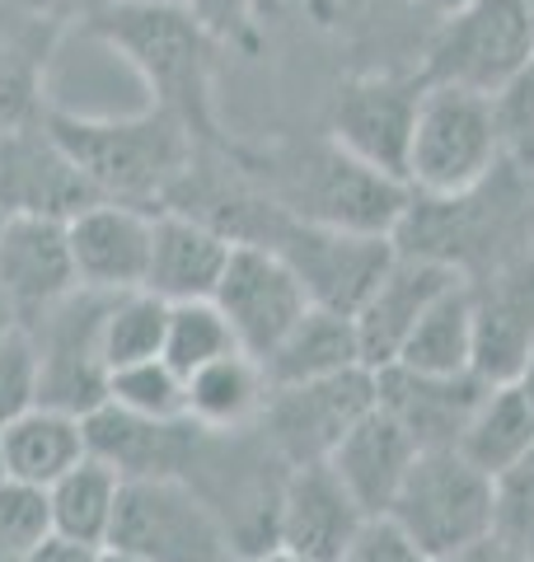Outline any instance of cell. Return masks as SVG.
Listing matches in <instances>:
<instances>
[{
	"label": "cell",
	"instance_id": "1",
	"mask_svg": "<svg viewBox=\"0 0 534 562\" xmlns=\"http://www.w3.org/2000/svg\"><path fill=\"white\" fill-rule=\"evenodd\" d=\"M277 206L291 221L324 225V231L394 239L413 206V188L394 173L361 165L333 140V146L296 150L277 169Z\"/></svg>",
	"mask_w": 534,
	"mask_h": 562
},
{
	"label": "cell",
	"instance_id": "2",
	"mask_svg": "<svg viewBox=\"0 0 534 562\" xmlns=\"http://www.w3.org/2000/svg\"><path fill=\"white\" fill-rule=\"evenodd\" d=\"M52 140L70 155L89 188L109 202H127L141 192H165L192 165L188 127L169 109H151L122 122H70L52 117Z\"/></svg>",
	"mask_w": 534,
	"mask_h": 562
},
{
	"label": "cell",
	"instance_id": "3",
	"mask_svg": "<svg viewBox=\"0 0 534 562\" xmlns=\"http://www.w3.org/2000/svg\"><path fill=\"white\" fill-rule=\"evenodd\" d=\"M502 132L507 127L497 99L455 90V85H426L413 150H408V188L441 202L469 198L492 173Z\"/></svg>",
	"mask_w": 534,
	"mask_h": 562
},
{
	"label": "cell",
	"instance_id": "4",
	"mask_svg": "<svg viewBox=\"0 0 534 562\" xmlns=\"http://www.w3.org/2000/svg\"><path fill=\"white\" fill-rule=\"evenodd\" d=\"M534 66V0H469L441 24L422 85H455L488 99L515 90Z\"/></svg>",
	"mask_w": 534,
	"mask_h": 562
},
{
	"label": "cell",
	"instance_id": "5",
	"mask_svg": "<svg viewBox=\"0 0 534 562\" xmlns=\"http://www.w3.org/2000/svg\"><path fill=\"white\" fill-rule=\"evenodd\" d=\"M432 562L497 530V483L474 469L455 446L418 450L389 516Z\"/></svg>",
	"mask_w": 534,
	"mask_h": 562
},
{
	"label": "cell",
	"instance_id": "6",
	"mask_svg": "<svg viewBox=\"0 0 534 562\" xmlns=\"http://www.w3.org/2000/svg\"><path fill=\"white\" fill-rule=\"evenodd\" d=\"M103 549L141 562H240L211 506L183 479H127Z\"/></svg>",
	"mask_w": 534,
	"mask_h": 562
},
{
	"label": "cell",
	"instance_id": "7",
	"mask_svg": "<svg viewBox=\"0 0 534 562\" xmlns=\"http://www.w3.org/2000/svg\"><path fill=\"white\" fill-rule=\"evenodd\" d=\"M113 310V291L76 286L29 324L38 347V403L70 417H89L109 403V361H103V319Z\"/></svg>",
	"mask_w": 534,
	"mask_h": 562
},
{
	"label": "cell",
	"instance_id": "8",
	"mask_svg": "<svg viewBox=\"0 0 534 562\" xmlns=\"http://www.w3.org/2000/svg\"><path fill=\"white\" fill-rule=\"evenodd\" d=\"M244 244H263V249L281 254L291 262V272L305 281L310 301L337 314L361 310V301L376 291V281L399 254L394 239L343 235V231H324V225L291 221L277 202H267V231H258Z\"/></svg>",
	"mask_w": 534,
	"mask_h": 562
},
{
	"label": "cell",
	"instance_id": "9",
	"mask_svg": "<svg viewBox=\"0 0 534 562\" xmlns=\"http://www.w3.org/2000/svg\"><path fill=\"white\" fill-rule=\"evenodd\" d=\"M370 408H376V371L370 366H352V371L329 380L267 390V403L254 427L277 450L281 464L300 469V464H324L337 450V441Z\"/></svg>",
	"mask_w": 534,
	"mask_h": 562
},
{
	"label": "cell",
	"instance_id": "10",
	"mask_svg": "<svg viewBox=\"0 0 534 562\" xmlns=\"http://www.w3.org/2000/svg\"><path fill=\"white\" fill-rule=\"evenodd\" d=\"M211 305L225 314L244 357L263 361L267 351L305 319L314 301H310L305 281L291 272V262L281 254L263 249V244H235Z\"/></svg>",
	"mask_w": 534,
	"mask_h": 562
},
{
	"label": "cell",
	"instance_id": "11",
	"mask_svg": "<svg viewBox=\"0 0 534 562\" xmlns=\"http://www.w3.org/2000/svg\"><path fill=\"white\" fill-rule=\"evenodd\" d=\"M422 90L426 85L394 76L347 85L333 103V140L361 165L408 183V150H413Z\"/></svg>",
	"mask_w": 534,
	"mask_h": 562
},
{
	"label": "cell",
	"instance_id": "12",
	"mask_svg": "<svg viewBox=\"0 0 534 562\" xmlns=\"http://www.w3.org/2000/svg\"><path fill=\"white\" fill-rule=\"evenodd\" d=\"M118 24L103 33L127 52L151 80V90L165 103H183L192 117V103L202 90V38L192 14L183 5H136V0H118Z\"/></svg>",
	"mask_w": 534,
	"mask_h": 562
},
{
	"label": "cell",
	"instance_id": "13",
	"mask_svg": "<svg viewBox=\"0 0 534 562\" xmlns=\"http://www.w3.org/2000/svg\"><path fill=\"white\" fill-rule=\"evenodd\" d=\"M459 277L450 262L441 258H418V254H394V262L376 281V291L361 301V310L352 314L356 342H361V361L370 371H380L399 357V347L408 342V333L418 328V319L450 286H459Z\"/></svg>",
	"mask_w": 534,
	"mask_h": 562
},
{
	"label": "cell",
	"instance_id": "14",
	"mask_svg": "<svg viewBox=\"0 0 534 562\" xmlns=\"http://www.w3.org/2000/svg\"><path fill=\"white\" fill-rule=\"evenodd\" d=\"M370 516L356 506L329 464H300L281 483L277 502V549L305 562H337Z\"/></svg>",
	"mask_w": 534,
	"mask_h": 562
},
{
	"label": "cell",
	"instance_id": "15",
	"mask_svg": "<svg viewBox=\"0 0 534 562\" xmlns=\"http://www.w3.org/2000/svg\"><path fill=\"white\" fill-rule=\"evenodd\" d=\"M70 258H76L80 286L94 291H141L151 272V239H155V216L136 211L127 202H89L85 211L66 221Z\"/></svg>",
	"mask_w": 534,
	"mask_h": 562
},
{
	"label": "cell",
	"instance_id": "16",
	"mask_svg": "<svg viewBox=\"0 0 534 562\" xmlns=\"http://www.w3.org/2000/svg\"><path fill=\"white\" fill-rule=\"evenodd\" d=\"M80 286L76 258H70L66 221L52 216H10L0 231V291L20 310V324L33 319L66 301Z\"/></svg>",
	"mask_w": 534,
	"mask_h": 562
},
{
	"label": "cell",
	"instance_id": "17",
	"mask_svg": "<svg viewBox=\"0 0 534 562\" xmlns=\"http://www.w3.org/2000/svg\"><path fill=\"white\" fill-rule=\"evenodd\" d=\"M85 427V454H94L127 479H183V464L198 441V422H151L118 403H99Z\"/></svg>",
	"mask_w": 534,
	"mask_h": 562
},
{
	"label": "cell",
	"instance_id": "18",
	"mask_svg": "<svg viewBox=\"0 0 534 562\" xmlns=\"http://www.w3.org/2000/svg\"><path fill=\"white\" fill-rule=\"evenodd\" d=\"M418 450L422 446L408 436L403 422L376 403V408L337 441V450L324 464L343 479V487L356 497V506L376 520V516H389V506H394L408 469L418 460Z\"/></svg>",
	"mask_w": 534,
	"mask_h": 562
},
{
	"label": "cell",
	"instance_id": "19",
	"mask_svg": "<svg viewBox=\"0 0 534 562\" xmlns=\"http://www.w3.org/2000/svg\"><path fill=\"white\" fill-rule=\"evenodd\" d=\"M483 394H488V380L474 371L422 375V371H403V366H380L376 371V403L403 422L408 436L422 450L455 446Z\"/></svg>",
	"mask_w": 534,
	"mask_h": 562
},
{
	"label": "cell",
	"instance_id": "20",
	"mask_svg": "<svg viewBox=\"0 0 534 562\" xmlns=\"http://www.w3.org/2000/svg\"><path fill=\"white\" fill-rule=\"evenodd\" d=\"M89 202H103V198L89 188L85 173L70 165V155L52 140V132L43 140L10 136L5 146H0V206H5L10 216L70 221Z\"/></svg>",
	"mask_w": 534,
	"mask_h": 562
},
{
	"label": "cell",
	"instance_id": "21",
	"mask_svg": "<svg viewBox=\"0 0 534 562\" xmlns=\"http://www.w3.org/2000/svg\"><path fill=\"white\" fill-rule=\"evenodd\" d=\"M230 249H235V239L198 216H155L146 291H155L169 305L211 301L230 262Z\"/></svg>",
	"mask_w": 534,
	"mask_h": 562
},
{
	"label": "cell",
	"instance_id": "22",
	"mask_svg": "<svg viewBox=\"0 0 534 562\" xmlns=\"http://www.w3.org/2000/svg\"><path fill=\"white\" fill-rule=\"evenodd\" d=\"M258 366H263L267 384L277 390V384H310V380L343 375L352 366H366V361H361V342H356L352 314L310 305L305 319L267 351Z\"/></svg>",
	"mask_w": 534,
	"mask_h": 562
},
{
	"label": "cell",
	"instance_id": "23",
	"mask_svg": "<svg viewBox=\"0 0 534 562\" xmlns=\"http://www.w3.org/2000/svg\"><path fill=\"white\" fill-rule=\"evenodd\" d=\"M85 460V427L80 417L57 408H29L0 431V473L33 487H52L66 469Z\"/></svg>",
	"mask_w": 534,
	"mask_h": 562
},
{
	"label": "cell",
	"instance_id": "24",
	"mask_svg": "<svg viewBox=\"0 0 534 562\" xmlns=\"http://www.w3.org/2000/svg\"><path fill=\"white\" fill-rule=\"evenodd\" d=\"M455 450L465 454L474 469H483L497 483L502 473H511L521 460L534 454V408L515 384H488V394L478 398L474 417L465 422Z\"/></svg>",
	"mask_w": 534,
	"mask_h": 562
},
{
	"label": "cell",
	"instance_id": "25",
	"mask_svg": "<svg viewBox=\"0 0 534 562\" xmlns=\"http://www.w3.org/2000/svg\"><path fill=\"white\" fill-rule=\"evenodd\" d=\"M267 390L272 384H267L263 366L244 351H230L188 375V422H198L202 431H244L258 422Z\"/></svg>",
	"mask_w": 534,
	"mask_h": 562
},
{
	"label": "cell",
	"instance_id": "26",
	"mask_svg": "<svg viewBox=\"0 0 534 562\" xmlns=\"http://www.w3.org/2000/svg\"><path fill=\"white\" fill-rule=\"evenodd\" d=\"M389 366L422 375H465L474 371V291L459 281L441 295L418 319V328L408 333V342L399 347V357Z\"/></svg>",
	"mask_w": 534,
	"mask_h": 562
},
{
	"label": "cell",
	"instance_id": "27",
	"mask_svg": "<svg viewBox=\"0 0 534 562\" xmlns=\"http://www.w3.org/2000/svg\"><path fill=\"white\" fill-rule=\"evenodd\" d=\"M118 492H122V473L109 469L94 454H85L76 469H66L57 483L47 487V506H52V535L103 549L113 530V512H118Z\"/></svg>",
	"mask_w": 534,
	"mask_h": 562
},
{
	"label": "cell",
	"instance_id": "28",
	"mask_svg": "<svg viewBox=\"0 0 534 562\" xmlns=\"http://www.w3.org/2000/svg\"><path fill=\"white\" fill-rule=\"evenodd\" d=\"M165 328H169V301H159L155 291L141 286V291L113 295V310L103 319V361H109V375L118 366L165 357Z\"/></svg>",
	"mask_w": 534,
	"mask_h": 562
},
{
	"label": "cell",
	"instance_id": "29",
	"mask_svg": "<svg viewBox=\"0 0 534 562\" xmlns=\"http://www.w3.org/2000/svg\"><path fill=\"white\" fill-rule=\"evenodd\" d=\"M240 351L235 333H230L225 314L211 305V301H183V305H169V328H165V361L174 366L178 375H192L202 366L230 357Z\"/></svg>",
	"mask_w": 534,
	"mask_h": 562
},
{
	"label": "cell",
	"instance_id": "30",
	"mask_svg": "<svg viewBox=\"0 0 534 562\" xmlns=\"http://www.w3.org/2000/svg\"><path fill=\"white\" fill-rule=\"evenodd\" d=\"M109 403L151 422H183L188 417V380L165 357L118 366L109 375Z\"/></svg>",
	"mask_w": 534,
	"mask_h": 562
},
{
	"label": "cell",
	"instance_id": "31",
	"mask_svg": "<svg viewBox=\"0 0 534 562\" xmlns=\"http://www.w3.org/2000/svg\"><path fill=\"white\" fill-rule=\"evenodd\" d=\"M52 535L47 487L0 473V562H20Z\"/></svg>",
	"mask_w": 534,
	"mask_h": 562
},
{
	"label": "cell",
	"instance_id": "32",
	"mask_svg": "<svg viewBox=\"0 0 534 562\" xmlns=\"http://www.w3.org/2000/svg\"><path fill=\"white\" fill-rule=\"evenodd\" d=\"M29 408H38V347L20 328L0 342V431Z\"/></svg>",
	"mask_w": 534,
	"mask_h": 562
},
{
	"label": "cell",
	"instance_id": "33",
	"mask_svg": "<svg viewBox=\"0 0 534 562\" xmlns=\"http://www.w3.org/2000/svg\"><path fill=\"white\" fill-rule=\"evenodd\" d=\"M497 535L534 562V454L497 479Z\"/></svg>",
	"mask_w": 534,
	"mask_h": 562
},
{
	"label": "cell",
	"instance_id": "34",
	"mask_svg": "<svg viewBox=\"0 0 534 562\" xmlns=\"http://www.w3.org/2000/svg\"><path fill=\"white\" fill-rule=\"evenodd\" d=\"M337 562H426V558L418 553V543L408 539L394 520L376 516V520L361 525V535L352 539V549Z\"/></svg>",
	"mask_w": 534,
	"mask_h": 562
},
{
	"label": "cell",
	"instance_id": "35",
	"mask_svg": "<svg viewBox=\"0 0 534 562\" xmlns=\"http://www.w3.org/2000/svg\"><path fill=\"white\" fill-rule=\"evenodd\" d=\"M432 562H525V558L492 530V535L474 539V543H465V549H455V553H441V558H432Z\"/></svg>",
	"mask_w": 534,
	"mask_h": 562
},
{
	"label": "cell",
	"instance_id": "36",
	"mask_svg": "<svg viewBox=\"0 0 534 562\" xmlns=\"http://www.w3.org/2000/svg\"><path fill=\"white\" fill-rule=\"evenodd\" d=\"M20 562H99V549H89V543H76V539H62V535H47L38 549Z\"/></svg>",
	"mask_w": 534,
	"mask_h": 562
},
{
	"label": "cell",
	"instance_id": "37",
	"mask_svg": "<svg viewBox=\"0 0 534 562\" xmlns=\"http://www.w3.org/2000/svg\"><path fill=\"white\" fill-rule=\"evenodd\" d=\"M511 384H515V390H521V394H525V403H530V408H534V342H530V351H525V357H521V366H515V375H511Z\"/></svg>",
	"mask_w": 534,
	"mask_h": 562
},
{
	"label": "cell",
	"instance_id": "38",
	"mask_svg": "<svg viewBox=\"0 0 534 562\" xmlns=\"http://www.w3.org/2000/svg\"><path fill=\"white\" fill-rule=\"evenodd\" d=\"M20 328H24V324H20V310H14V301H10L5 291H0V342H5L10 333H20Z\"/></svg>",
	"mask_w": 534,
	"mask_h": 562
},
{
	"label": "cell",
	"instance_id": "39",
	"mask_svg": "<svg viewBox=\"0 0 534 562\" xmlns=\"http://www.w3.org/2000/svg\"><path fill=\"white\" fill-rule=\"evenodd\" d=\"M20 5H29V10H47V14H62V10H70V5H80V0H20Z\"/></svg>",
	"mask_w": 534,
	"mask_h": 562
},
{
	"label": "cell",
	"instance_id": "40",
	"mask_svg": "<svg viewBox=\"0 0 534 562\" xmlns=\"http://www.w3.org/2000/svg\"><path fill=\"white\" fill-rule=\"evenodd\" d=\"M254 562H305V558H296V553H287V549H267V553H258Z\"/></svg>",
	"mask_w": 534,
	"mask_h": 562
},
{
	"label": "cell",
	"instance_id": "41",
	"mask_svg": "<svg viewBox=\"0 0 534 562\" xmlns=\"http://www.w3.org/2000/svg\"><path fill=\"white\" fill-rule=\"evenodd\" d=\"M99 562H141L132 553H118V549H99Z\"/></svg>",
	"mask_w": 534,
	"mask_h": 562
},
{
	"label": "cell",
	"instance_id": "42",
	"mask_svg": "<svg viewBox=\"0 0 534 562\" xmlns=\"http://www.w3.org/2000/svg\"><path fill=\"white\" fill-rule=\"evenodd\" d=\"M136 5H183V0H136Z\"/></svg>",
	"mask_w": 534,
	"mask_h": 562
},
{
	"label": "cell",
	"instance_id": "43",
	"mask_svg": "<svg viewBox=\"0 0 534 562\" xmlns=\"http://www.w3.org/2000/svg\"><path fill=\"white\" fill-rule=\"evenodd\" d=\"M5 221H10V211H5V206H0V231H5Z\"/></svg>",
	"mask_w": 534,
	"mask_h": 562
}]
</instances>
